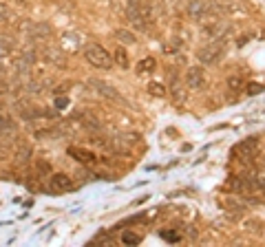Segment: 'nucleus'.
<instances>
[{
    "instance_id": "obj_1",
    "label": "nucleus",
    "mask_w": 265,
    "mask_h": 247,
    "mask_svg": "<svg viewBox=\"0 0 265 247\" xmlns=\"http://www.w3.org/2000/svg\"><path fill=\"white\" fill-rule=\"evenodd\" d=\"M126 18H128V22H132V26L144 29V26L152 20L150 0H130V3L126 5Z\"/></svg>"
},
{
    "instance_id": "obj_2",
    "label": "nucleus",
    "mask_w": 265,
    "mask_h": 247,
    "mask_svg": "<svg viewBox=\"0 0 265 247\" xmlns=\"http://www.w3.org/2000/svg\"><path fill=\"white\" fill-rule=\"evenodd\" d=\"M84 58H86V62H89L91 66H95V69L109 71L113 66V58L109 56V51H106L104 46H99V44H86Z\"/></svg>"
},
{
    "instance_id": "obj_3",
    "label": "nucleus",
    "mask_w": 265,
    "mask_h": 247,
    "mask_svg": "<svg viewBox=\"0 0 265 247\" xmlns=\"http://www.w3.org/2000/svg\"><path fill=\"white\" fill-rule=\"evenodd\" d=\"M223 56H225V46L221 42H210V44L201 46L197 53V58L201 64H217Z\"/></svg>"
},
{
    "instance_id": "obj_4",
    "label": "nucleus",
    "mask_w": 265,
    "mask_h": 247,
    "mask_svg": "<svg viewBox=\"0 0 265 247\" xmlns=\"http://www.w3.org/2000/svg\"><path fill=\"white\" fill-rule=\"evenodd\" d=\"M49 190H51V195H62V192L75 190V183H73V179L69 175H64V172H53L49 177Z\"/></svg>"
},
{
    "instance_id": "obj_5",
    "label": "nucleus",
    "mask_w": 265,
    "mask_h": 247,
    "mask_svg": "<svg viewBox=\"0 0 265 247\" xmlns=\"http://www.w3.org/2000/svg\"><path fill=\"white\" fill-rule=\"evenodd\" d=\"M91 84H93V89H95L99 95H104L106 99H113V102L124 104V97L119 95V91L115 89V86H111L109 82H104V79H91Z\"/></svg>"
},
{
    "instance_id": "obj_6",
    "label": "nucleus",
    "mask_w": 265,
    "mask_h": 247,
    "mask_svg": "<svg viewBox=\"0 0 265 247\" xmlns=\"http://www.w3.org/2000/svg\"><path fill=\"white\" fill-rule=\"evenodd\" d=\"M256 150H258V139L256 137H248V139H243V142H238L234 146V155L238 159H250Z\"/></svg>"
},
{
    "instance_id": "obj_7",
    "label": "nucleus",
    "mask_w": 265,
    "mask_h": 247,
    "mask_svg": "<svg viewBox=\"0 0 265 247\" xmlns=\"http://www.w3.org/2000/svg\"><path fill=\"white\" fill-rule=\"evenodd\" d=\"M186 9H188V16L192 20H199V18L208 16V13L212 11V3L210 0H190Z\"/></svg>"
},
{
    "instance_id": "obj_8",
    "label": "nucleus",
    "mask_w": 265,
    "mask_h": 247,
    "mask_svg": "<svg viewBox=\"0 0 265 247\" xmlns=\"http://www.w3.org/2000/svg\"><path fill=\"white\" fill-rule=\"evenodd\" d=\"M186 84L190 86V89H203L205 86V73L201 66H190L188 71H186Z\"/></svg>"
},
{
    "instance_id": "obj_9",
    "label": "nucleus",
    "mask_w": 265,
    "mask_h": 247,
    "mask_svg": "<svg viewBox=\"0 0 265 247\" xmlns=\"http://www.w3.org/2000/svg\"><path fill=\"white\" fill-rule=\"evenodd\" d=\"M66 152H69V155H71L73 159H75V161L84 163V166H89V163H95V161H97V157L93 155L91 150H86V148H75V146H71V148L66 150Z\"/></svg>"
},
{
    "instance_id": "obj_10",
    "label": "nucleus",
    "mask_w": 265,
    "mask_h": 247,
    "mask_svg": "<svg viewBox=\"0 0 265 247\" xmlns=\"http://www.w3.org/2000/svg\"><path fill=\"white\" fill-rule=\"evenodd\" d=\"M31 161V146L26 142H20L18 144V150H16V157H13V163L18 166V168H22Z\"/></svg>"
},
{
    "instance_id": "obj_11",
    "label": "nucleus",
    "mask_w": 265,
    "mask_h": 247,
    "mask_svg": "<svg viewBox=\"0 0 265 247\" xmlns=\"http://www.w3.org/2000/svg\"><path fill=\"white\" fill-rule=\"evenodd\" d=\"M16 135V122L11 119H0V144H5L7 139Z\"/></svg>"
},
{
    "instance_id": "obj_12",
    "label": "nucleus",
    "mask_w": 265,
    "mask_h": 247,
    "mask_svg": "<svg viewBox=\"0 0 265 247\" xmlns=\"http://www.w3.org/2000/svg\"><path fill=\"white\" fill-rule=\"evenodd\" d=\"M113 38H115L117 42H122V44H135L137 42V36L132 31H128V29H115L113 31Z\"/></svg>"
},
{
    "instance_id": "obj_13",
    "label": "nucleus",
    "mask_w": 265,
    "mask_h": 247,
    "mask_svg": "<svg viewBox=\"0 0 265 247\" xmlns=\"http://www.w3.org/2000/svg\"><path fill=\"white\" fill-rule=\"evenodd\" d=\"M170 95H172V99H175V104H186V99H188V91H186V86L175 82L170 86Z\"/></svg>"
},
{
    "instance_id": "obj_14",
    "label": "nucleus",
    "mask_w": 265,
    "mask_h": 247,
    "mask_svg": "<svg viewBox=\"0 0 265 247\" xmlns=\"http://www.w3.org/2000/svg\"><path fill=\"white\" fill-rule=\"evenodd\" d=\"M113 60H115V64L119 66V69H130V62H128V53L124 51V46H117L115 49V56H113Z\"/></svg>"
},
{
    "instance_id": "obj_15",
    "label": "nucleus",
    "mask_w": 265,
    "mask_h": 247,
    "mask_svg": "<svg viewBox=\"0 0 265 247\" xmlns=\"http://www.w3.org/2000/svg\"><path fill=\"white\" fill-rule=\"evenodd\" d=\"M157 69V60L155 58H144L137 62V73H152Z\"/></svg>"
},
{
    "instance_id": "obj_16",
    "label": "nucleus",
    "mask_w": 265,
    "mask_h": 247,
    "mask_svg": "<svg viewBox=\"0 0 265 247\" xmlns=\"http://www.w3.org/2000/svg\"><path fill=\"white\" fill-rule=\"evenodd\" d=\"M44 58L49 60V62H53V64H60V66L64 64V56H62V51H60V49H53V46H49V49H44Z\"/></svg>"
},
{
    "instance_id": "obj_17",
    "label": "nucleus",
    "mask_w": 265,
    "mask_h": 247,
    "mask_svg": "<svg viewBox=\"0 0 265 247\" xmlns=\"http://www.w3.org/2000/svg\"><path fill=\"white\" fill-rule=\"evenodd\" d=\"M122 243L124 245H139V243H142V236L135 234V232H124V234H122Z\"/></svg>"
},
{
    "instance_id": "obj_18",
    "label": "nucleus",
    "mask_w": 265,
    "mask_h": 247,
    "mask_svg": "<svg viewBox=\"0 0 265 247\" xmlns=\"http://www.w3.org/2000/svg\"><path fill=\"white\" fill-rule=\"evenodd\" d=\"M148 93H150V95H155V97H164L166 95V89L159 82H150L148 84Z\"/></svg>"
},
{
    "instance_id": "obj_19",
    "label": "nucleus",
    "mask_w": 265,
    "mask_h": 247,
    "mask_svg": "<svg viewBox=\"0 0 265 247\" xmlns=\"http://www.w3.org/2000/svg\"><path fill=\"white\" fill-rule=\"evenodd\" d=\"M241 86H243L241 77H228V89L230 91H241Z\"/></svg>"
},
{
    "instance_id": "obj_20",
    "label": "nucleus",
    "mask_w": 265,
    "mask_h": 247,
    "mask_svg": "<svg viewBox=\"0 0 265 247\" xmlns=\"http://www.w3.org/2000/svg\"><path fill=\"white\" fill-rule=\"evenodd\" d=\"M261 91H263L261 84H248V93H250V95H254V93H261Z\"/></svg>"
},
{
    "instance_id": "obj_21",
    "label": "nucleus",
    "mask_w": 265,
    "mask_h": 247,
    "mask_svg": "<svg viewBox=\"0 0 265 247\" xmlns=\"http://www.w3.org/2000/svg\"><path fill=\"white\" fill-rule=\"evenodd\" d=\"M38 170L40 172H49L51 168H49V161H42V159H40V161H38Z\"/></svg>"
},
{
    "instance_id": "obj_22",
    "label": "nucleus",
    "mask_w": 265,
    "mask_h": 247,
    "mask_svg": "<svg viewBox=\"0 0 265 247\" xmlns=\"http://www.w3.org/2000/svg\"><path fill=\"white\" fill-rule=\"evenodd\" d=\"M66 104H69V99H66V97H62V99H56V108H66Z\"/></svg>"
},
{
    "instance_id": "obj_23",
    "label": "nucleus",
    "mask_w": 265,
    "mask_h": 247,
    "mask_svg": "<svg viewBox=\"0 0 265 247\" xmlns=\"http://www.w3.org/2000/svg\"><path fill=\"white\" fill-rule=\"evenodd\" d=\"M256 185H258V190L265 192V179H256Z\"/></svg>"
},
{
    "instance_id": "obj_24",
    "label": "nucleus",
    "mask_w": 265,
    "mask_h": 247,
    "mask_svg": "<svg viewBox=\"0 0 265 247\" xmlns=\"http://www.w3.org/2000/svg\"><path fill=\"white\" fill-rule=\"evenodd\" d=\"M18 3H24V0H18Z\"/></svg>"
}]
</instances>
